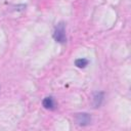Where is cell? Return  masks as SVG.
<instances>
[{"label":"cell","mask_w":131,"mask_h":131,"mask_svg":"<svg viewBox=\"0 0 131 131\" xmlns=\"http://www.w3.org/2000/svg\"><path fill=\"white\" fill-rule=\"evenodd\" d=\"M53 39L57 43H64L67 41V36H66V28H64V23L60 21L54 30L53 33Z\"/></svg>","instance_id":"obj_1"},{"label":"cell","mask_w":131,"mask_h":131,"mask_svg":"<svg viewBox=\"0 0 131 131\" xmlns=\"http://www.w3.org/2000/svg\"><path fill=\"white\" fill-rule=\"evenodd\" d=\"M75 120L79 126H87L91 122V116L88 113H78L75 116Z\"/></svg>","instance_id":"obj_2"},{"label":"cell","mask_w":131,"mask_h":131,"mask_svg":"<svg viewBox=\"0 0 131 131\" xmlns=\"http://www.w3.org/2000/svg\"><path fill=\"white\" fill-rule=\"evenodd\" d=\"M103 98H104V94L103 92L99 91V92H95L93 94V98H92V105L93 107L97 108L101 105L102 101H103Z\"/></svg>","instance_id":"obj_3"},{"label":"cell","mask_w":131,"mask_h":131,"mask_svg":"<svg viewBox=\"0 0 131 131\" xmlns=\"http://www.w3.org/2000/svg\"><path fill=\"white\" fill-rule=\"evenodd\" d=\"M42 104L43 106L46 108V110H53L54 106H55V103H54V100L51 96H47L43 99L42 101Z\"/></svg>","instance_id":"obj_4"},{"label":"cell","mask_w":131,"mask_h":131,"mask_svg":"<svg viewBox=\"0 0 131 131\" xmlns=\"http://www.w3.org/2000/svg\"><path fill=\"white\" fill-rule=\"evenodd\" d=\"M88 62L89 61L86 58H78V59L75 60V66L77 68H79V69H84V68H86L88 66Z\"/></svg>","instance_id":"obj_5"}]
</instances>
